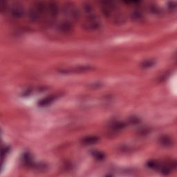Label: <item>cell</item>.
Returning a JSON list of instances; mask_svg holds the SVG:
<instances>
[{
	"instance_id": "obj_7",
	"label": "cell",
	"mask_w": 177,
	"mask_h": 177,
	"mask_svg": "<svg viewBox=\"0 0 177 177\" xmlns=\"http://www.w3.org/2000/svg\"><path fill=\"white\" fill-rule=\"evenodd\" d=\"M99 141V138L95 136H86L82 139V143L85 145H92Z\"/></svg>"
},
{
	"instance_id": "obj_6",
	"label": "cell",
	"mask_w": 177,
	"mask_h": 177,
	"mask_svg": "<svg viewBox=\"0 0 177 177\" xmlns=\"http://www.w3.org/2000/svg\"><path fill=\"white\" fill-rule=\"evenodd\" d=\"M71 6L72 5H66L63 9V13L68 18L75 19L78 18V11Z\"/></svg>"
},
{
	"instance_id": "obj_14",
	"label": "cell",
	"mask_w": 177,
	"mask_h": 177,
	"mask_svg": "<svg viewBox=\"0 0 177 177\" xmlns=\"http://www.w3.org/2000/svg\"><path fill=\"white\" fill-rule=\"evenodd\" d=\"M148 167H149V168H151L156 169V168H159V163H157L156 161H149L148 163Z\"/></svg>"
},
{
	"instance_id": "obj_9",
	"label": "cell",
	"mask_w": 177,
	"mask_h": 177,
	"mask_svg": "<svg viewBox=\"0 0 177 177\" xmlns=\"http://www.w3.org/2000/svg\"><path fill=\"white\" fill-rule=\"evenodd\" d=\"M71 28H72V25L69 21L62 22V23H60V24L59 26L60 30L64 33L69 32L71 30Z\"/></svg>"
},
{
	"instance_id": "obj_1",
	"label": "cell",
	"mask_w": 177,
	"mask_h": 177,
	"mask_svg": "<svg viewBox=\"0 0 177 177\" xmlns=\"http://www.w3.org/2000/svg\"><path fill=\"white\" fill-rule=\"evenodd\" d=\"M84 11L86 13V20L84 24L85 29L89 31H96L101 27V21L93 13L92 6L87 4L84 5Z\"/></svg>"
},
{
	"instance_id": "obj_15",
	"label": "cell",
	"mask_w": 177,
	"mask_h": 177,
	"mask_svg": "<svg viewBox=\"0 0 177 177\" xmlns=\"http://www.w3.org/2000/svg\"><path fill=\"white\" fill-rule=\"evenodd\" d=\"M169 8L170 9H174V8H176V3L175 2H169Z\"/></svg>"
},
{
	"instance_id": "obj_5",
	"label": "cell",
	"mask_w": 177,
	"mask_h": 177,
	"mask_svg": "<svg viewBox=\"0 0 177 177\" xmlns=\"http://www.w3.org/2000/svg\"><path fill=\"white\" fill-rule=\"evenodd\" d=\"M59 12L58 6L55 2L46 3V11L45 14L47 15L49 18H55L57 17Z\"/></svg>"
},
{
	"instance_id": "obj_8",
	"label": "cell",
	"mask_w": 177,
	"mask_h": 177,
	"mask_svg": "<svg viewBox=\"0 0 177 177\" xmlns=\"http://www.w3.org/2000/svg\"><path fill=\"white\" fill-rule=\"evenodd\" d=\"M55 99H56V96H51L46 97V98L41 100V101L39 102L38 105L40 106V107L48 106L50 104H51V103L53 101H54Z\"/></svg>"
},
{
	"instance_id": "obj_10",
	"label": "cell",
	"mask_w": 177,
	"mask_h": 177,
	"mask_svg": "<svg viewBox=\"0 0 177 177\" xmlns=\"http://www.w3.org/2000/svg\"><path fill=\"white\" fill-rule=\"evenodd\" d=\"M155 62L154 60H145L144 62H143V63L141 64V67L143 69H148V68H150L154 65Z\"/></svg>"
},
{
	"instance_id": "obj_12",
	"label": "cell",
	"mask_w": 177,
	"mask_h": 177,
	"mask_svg": "<svg viewBox=\"0 0 177 177\" xmlns=\"http://www.w3.org/2000/svg\"><path fill=\"white\" fill-rule=\"evenodd\" d=\"M132 18L133 20H139L140 19L142 18V14L141 12L135 11L132 14Z\"/></svg>"
},
{
	"instance_id": "obj_11",
	"label": "cell",
	"mask_w": 177,
	"mask_h": 177,
	"mask_svg": "<svg viewBox=\"0 0 177 177\" xmlns=\"http://www.w3.org/2000/svg\"><path fill=\"white\" fill-rule=\"evenodd\" d=\"M161 142L162 143V145L165 146H168L171 145V139L168 138V136H163L161 138Z\"/></svg>"
},
{
	"instance_id": "obj_2",
	"label": "cell",
	"mask_w": 177,
	"mask_h": 177,
	"mask_svg": "<svg viewBox=\"0 0 177 177\" xmlns=\"http://www.w3.org/2000/svg\"><path fill=\"white\" fill-rule=\"evenodd\" d=\"M46 3L42 2H35L29 11V18L32 22L38 21L42 15L45 14Z\"/></svg>"
},
{
	"instance_id": "obj_3",
	"label": "cell",
	"mask_w": 177,
	"mask_h": 177,
	"mask_svg": "<svg viewBox=\"0 0 177 177\" xmlns=\"http://www.w3.org/2000/svg\"><path fill=\"white\" fill-rule=\"evenodd\" d=\"M101 8L103 14L107 17H111L116 12V6L112 2H102Z\"/></svg>"
},
{
	"instance_id": "obj_4",
	"label": "cell",
	"mask_w": 177,
	"mask_h": 177,
	"mask_svg": "<svg viewBox=\"0 0 177 177\" xmlns=\"http://www.w3.org/2000/svg\"><path fill=\"white\" fill-rule=\"evenodd\" d=\"M25 10L24 6L19 3H15L11 8V15L13 18L19 19L22 18L24 15Z\"/></svg>"
},
{
	"instance_id": "obj_13",
	"label": "cell",
	"mask_w": 177,
	"mask_h": 177,
	"mask_svg": "<svg viewBox=\"0 0 177 177\" xmlns=\"http://www.w3.org/2000/svg\"><path fill=\"white\" fill-rule=\"evenodd\" d=\"M93 156L95 157V158L96 159H98V160H102L103 159H104V154H103L101 152H93Z\"/></svg>"
}]
</instances>
